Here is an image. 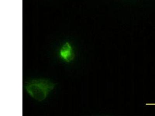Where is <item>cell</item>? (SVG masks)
I'll list each match as a JSON object with an SVG mask.
<instances>
[{
  "label": "cell",
  "mask_w": 155,
  "mask_h": 116,
  "mask_svg": "<svg viewBox=\"0 0 155 116\" xmlns=\"http://www.w3.org/2000/svg\"><path fill=\"white\" fill-rule=\"evenodd\" d=\"M54 87L55 84L48 80L37 79L28 83L25 89L32 98L38 101H41L46 98L49 92Z\"/></svg>",
  "instance_id": "1"
},
{
  "label": "cell",
  "mask_w": 155,
  "mask_h": 116,
  "mask_svg": "<svg viewBox=\"0 0 155 116\" xmlns=\"http://www.w3.org/2000/svg\"><path fill=\"white\" fill-rule=\"evenodd\" d=\"M62 59L67 63H70L74 59V54L73 48L69 42H66L62 46L59 52Z\"/></svg>",
  "instance_id": "2"
}]
</instances>
